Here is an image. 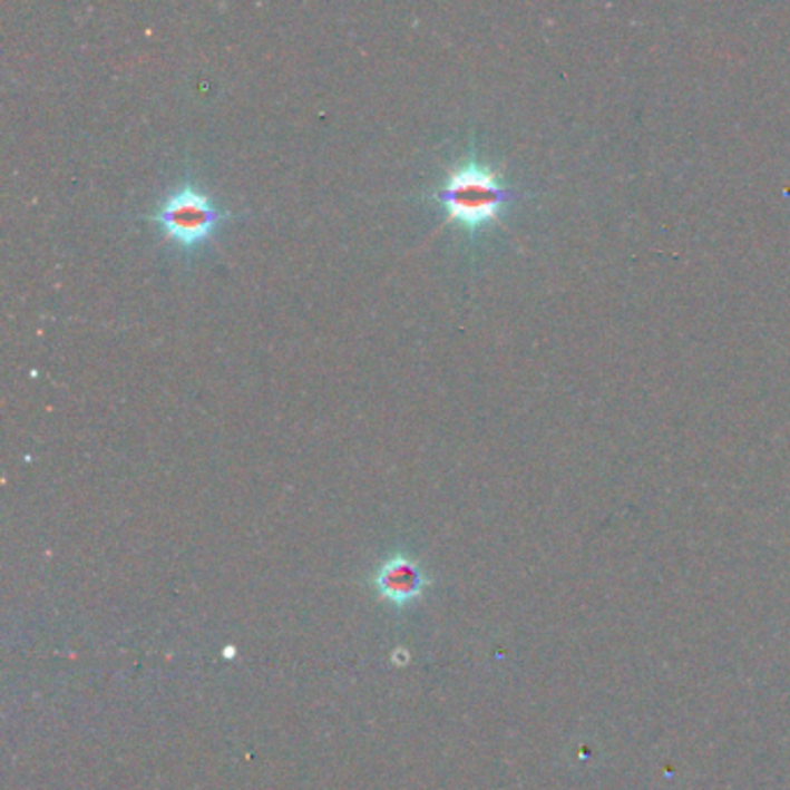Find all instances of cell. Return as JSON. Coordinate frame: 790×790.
<instances>
[{"mask_svg": "<svg viewBox=\"0 0 790 790\" xmlns=\"http://www.w3.org/2000/svg\"><path fill=\"white\" fill-rule=\"evenodd\" d=\"M373 587L378 596L394 607H406L422 598L427 589V579L418 566L406 554H394L386 559L373 575Z\"/></svg>", "mask_w": 790, "mask_h": 790, "instance_id": "obj_3", "label": "cell"}, {"mask_svg": "<svg viewBox=\"0 0 790 790\" xmlns=\"http://www.w3.org/2000/svg\"><path fill=\"white\" fill-rule=\"evenodd\" d=\"M510 197L513 193L501 182V174L476 158L457 165L436 193L448 221L471 232L501 221Z\"/></svg>", "mask_w": 790, "mask_h": 790, "instance_id": "obj_1", "label": "cell"}, {"mask_svg": "<svg viewBox=\"0 0 790 790\" xmlns=\"http://www.w3.org/2000/svg\"><path fill=\"white\" fill-rule=\"evenodd\" d=\"M225 218L227 214L216 207L207 193L197 191L193 184H184L169 193L154 214V221L165 237L184 248H193L214 237V232Z\"/></svg>", "mask_w": 790, "mask_h": 790, "instance_id": "obj_2", "label": "cell"}]
</instances>
